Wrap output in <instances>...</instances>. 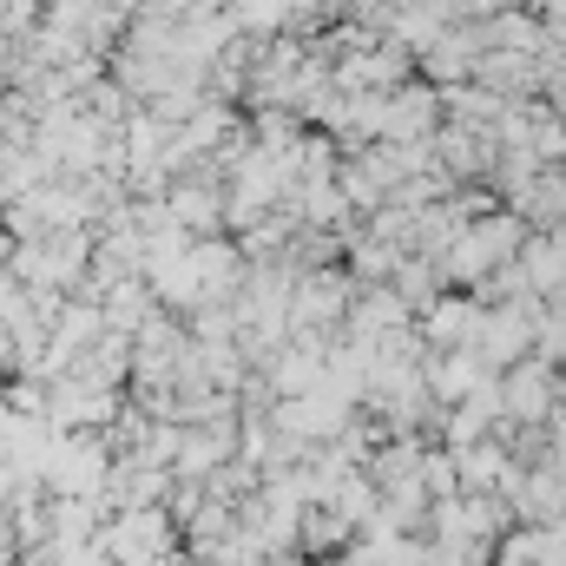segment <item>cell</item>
Listing matches in <instances>:
<instances>
[{"label":"cell","instance_id":"cell-1","mask_svg":"<svg viewBox=\"0 0 566 566\" xmlns=\"http://www.w3.org/2000/svg\"><path fill=\"white\" fill-rule=\"evenodd\" d=\"M514 244H521V224L514 218H488V224H474V231H461L448 244V277H488Z\"/></svg>","mask_w":566,"mask_h":566},{"label":"cell","instance_id":"cell-2","mask_svg":"<svg viewBox=\"0 0 566 566\" xmlns=\"http://www.w3.org/2000/svg\"><path fill=\"white\" fill-rule=\"evenodd\" d=\"M527 343H534V323H527V310L507 303V310H494V316L474 323V343H468V349H474L488 369H507V363L527 356Z\"/></svg>","mask_w":566,"mask_h":566},{"label":"cell","instance_id":"cell-3","mask_svg":"<svg viewBox=\"0 0 566 566\" xmlns=\"http://www.w3.org/2000/svg\"><path fill=\"white\" fill-rule=\"evenodd\" d=\"M547 409H554V369H547V363H514V369L501 376V416H514V422H547Z\"/></svg>","mask_w":566,"mask_h":566},{"label":"cell","instance_id":"cell-4","mask_svg":"<svg viewBox=\"0 0 566 566\" xmlns=\"http://www.w3.org/2000/svg\"><path fill=\"white\" fill-rule=\"evenodd\" d=\"M343 416H349V402H336L329 389H310V396H283L277 422L290 441H310V434H343Z\"/></svg>","mask_w":566,"mask_h":566},{"label":"cell","instance_id":"cell-5","mask_svg":"<svg viewBox=\"0 0 566 566\" xmlns=\"http://www.w3.org/2000/svg\"><path fill=\"white\" fill-rule=\"evenodd\" d=\"M343 303H349V290L343 277H310V283H290V323H336L343 316Z\"/></svg>","mask_w":566,"mask_h":566},{"label":"cell","instance_id":"cell-6","mask_svg":"<svg viewBox=\"0 0 566 566\" xmlns=\"http://www.w3.org/2000/svg\"><path fill=\"white\" fill-rule=\"evenodd\" d=\"M474 323H481L474 303H434V310H428V336L448 343V349H468V343H474Z\"/></svg>","mask_w":566,"mask_h":566},{"label":"cell","instance_id":"cell-7","mask_svg":"<svg viewBox=\"0 0 566 566\" xmlns=\"http://www.w3.org/2000/svg\"><path fill=\"white\" fill-rule=\"evenodd\" d=\"M277 389L283 396H310V389H323V349H316V343H310V349H283Z\"/></svg>","mask_w":566,"mask_h":566},{"label":"cell","instance_id":"cell-8","mask_svg":"<svg viewBox=\"0 0 566 566\" xmlns=\"http://www.w3.org/2000/svg\"><path fill=\"white\" fill-rule=\"evenodd\" d=\"M481 376H488V363H481V356H448V363H434V369H428V382H434V396H441V402H461Z\"/></svg>","mask_w":566,"mask_h":566},{"label":"cell","instance_id":"cell-9","mask_svg":"<svg viewBox=\"0 0 566 566\" xmlns=\"http://www.w3.org/2000/svg\"><path fill=\"white\" fill-rule=\"evenodd\" d=\"M527 283H534V290H566V244L534 238V244H527Z\"/></svg>","mask_w":566,"mask_h":566},{"label":"cell","instance_id":"cell-10","mask_svg":"<svg viewBox=\"0 0 566 566\" xmlns=\"http://www.w3.org/2000/svg\"><path fill=\"white\" fill-rule=\"evenodd\" d=\"M560 106H566V93H560Z\"/></svg>","mask_w":566,"mask_h":566}]
</instances>
